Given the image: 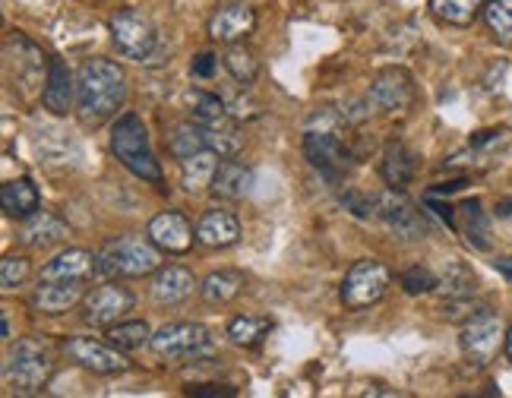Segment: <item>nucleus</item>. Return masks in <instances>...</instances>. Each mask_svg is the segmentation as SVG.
<instances>
[{
    "label": "nucleus",
    "instance_id": "1",
    "mask_svg": "<svg viewBox=\"0 0 512 398\" xmlns=\"http://www.w3.org/2000/svg\"><path fill=\"white\" fill-rule=\"evenodd\" d=\"M127 102V73L121 64L92 57L76 73V114L86 127H102Z\"/></svg>",
    "mask_w": 512,
    "mask_h": 398
},
{
    "label": "nucleus",
    "instance_id": "2",
    "mask_svg": "<svg viewBox=\"0 0 512 398\" xmlns=\"http://www.w3.org/2000/svg\"><path fill=\"white\" fill-rule=\"evenodd\" d=\"M111 152L133 177L146 184H162V165L152 152V139L140 114L127 111L117 117L111 127Z\"/></svg>",
    "mask_w": 512,
    "mask_h": 398
},
{
    "label": "nucleus",
    "instance_id": "3",
    "mask_svg": "<svg viewBox=\"0 0 512 398\" xmlns=\"http://www.w3.org/2000/svg\"><path fill=\"white\" fill-rule=\"evenodd\" d=\"M162 269V250L149 237L121 234L98 250V275L105 278H143Z\"/></svg>",
    "mask_w": 512,
    "mask_h": 398
},
{
    "label": "nucleus",
    "instance_id": "4",
    "mask_svg": "<svg viewBox=\"0 0 512 398\" xmlns=\"http://www.w3.org/2000/svg\"><path fill=\"white\" fill-rule=\"evenodd\" d=\"M4 376L19 395H38L54 376L51 348L42 342V338H23V342H16L10 348Z\"/></svg>",
    "mask_w": 512,
    "mask_h": 398
},
{
    "label": "nucleus",
    "instance_id": "5",
    "mask_svg": "<svg viewBox=\"0 0 512 398\" xmlns=\"http://www.w3.org/2000/svg\"><path fill=\"white\" fill-rule=\"evenodd\" d=\"M108 32L114 48L136 64H159L155 57L165 51L159 32H155L152 19L143 16L140 10H117L108 19Z\"/></svg>",
    "mask_w": 512,
    "mask_h": 398
},
{
    "label": "nucleus",
    "instance_id": "6",
    "mask_svg": "<svg viewBox=\"0 0 512 398\" xmlns=\"http://www.w3.org/2000/svg\"><path fill=\"white\" fill-rule=\"evenodd\" d=\"M503 323L494 310H475L462 323V332H459V345H462V354L471 367L484 370L487 364H494V357L500 354L503 348Z\"/></svg>",
    "mask_w": 512,
    "mask_h": 398
},
{
    "label": "nucleus",
    "instance_id": "7",
    "mask_svg": "<svg viewBox=\"0 0 512 398\" xmlns=\"http://www.w3.org/2000/svg\"><path fill=\"white\" fill-rule=\"evenodd\" d=\"M389 285H392V272L383 260H358L345 272L339 294L348 310H367L383 301Z\"/></svg>",
    "mask_w": 512,
    "mask_h": 398
},
{
    "label": "nucleus",
    "instance_id": "8",
    "mask_svg": "<svg viewBox=\"0 0 512 398\" xmlns=\"http://www.w3.org/2000/svg\"><path fill=\"white\" fill-rule=\"evenodd\" d=\"M304 155L329 184H342L345 174L358 162V152L345 143L342 133H320V130L304 133Z\"/></svg>",
    "mask_w": 512,
    "mask_h": 398
},
{
    "label": "nucleus",
    "instance_id": "9",
    "mask_svg": "<svg viewBox=\"0 0 512 398\" xmlns=\"http://www.w3.org/2000/svg\"><path fill=\"white\" fill-rule=\"evenodd\" d=\"M149 348L168 357V361H187V357H206L215 351L212 332L200 323H168L152 335Z\"/></svg>",
    "mask_w": 512,
    "mask_h": 398
},
{
    "label": "nucleus",
    "instance_id": "10",
    "mask_svg": "<svg viewBox=\"0 0 512 398\" xmlns=\"http://www.w3.org/2000/svg\"><path fill=\"white\" fill-rule=\"evenodd\" d=\"M377 218L399 237V241H424L427 237V218L415 209V203L402 190H386L377 196Z\"/></svg>",
    "mask_w": 512,
    "mask_h": 398
},
{
    "label": "nucleus",
    "instance_id": "11",
    "mask_svg": "<svg viewBox=\"0 0 512 398\" xmlns=\"http://www.w3.org/2000/svg\"><path fill=\"white\" fill-rule=\"evenodd\" d=\"M133 304H136V297L130 288L117 285V282H105V285H98L95 291L86 294L83 320L92 329H111L114 323H121L124 316L133 310Z\"/></svg>",
    "mask_w": 512,
    "mask_h": 398
},
{
    "label": "nucleus",
    "instance_id": "12",
    "mask_svg": "<svg viewBox=\"0 0 512 398\" xmlns=\"http://www.w3.org/2000/svg\"><path fill=\"white\" fill-rule=\"evenodd\" d=\"M367 98L383 114H405L411 102H415V79L402 67H386L373 76Z\"/></svg>",
    "mask_w": 512,
    "mask_h": 398
},
{
    "label": "nucleus",
    "instance_id": "13",
    "mask_svg": "<svg viewBox=\"0 0 512 398\" xmlns=\"http://www.w3.org/2000/svg\"><path fill=\"white\" fill-rule=\"evenodd\" d=\"M64 354L70 357L73 364H80L92 373H102V376H114V373H124L130 364L127 357L121 354V348H114L111 342L102 345L95 338H83V335H70L64 338Z\"/></svg>",
    "mask_w": 512,
    "mask_h": 398
},
{
    "label": "nucleus",
    "instance_id": "14",
    "mask_svg": "<svg viewBox=\"0 0 512 398\" xmlns=\"http://www.w3.org/2000/svg\"><path fill=\"white\" fill-rule=\"evenodd\" d=\"M146 237L149 241L159 247L162 253H174V256H181V253H187L190 247H193V241H196V228L187 222L184 218V212H174V209H168V212H159L149 222V228H146Z\"/></svg>",
    "mask_w": 512,
    "mask_h": 398
},
{
    "label": "nucleus",
    "instance_id": "15",
    "mask_svg": "<svg viewBox=\"0 0 512 398\" xmlns=\"http://www.w3.org/2000/svg\"><path fill=\"white\" fill-rule=\"evenodd\" d=\"M253 29H256V10L250 4L234 0V4H225L212 13L206 32L212 42H219V45H238L247 35H253Z\"/></svg>",
    "mask_w": 512,
    "mask_h": 398
},
{
    "label": "nucleus",
    "instance_id": "16",
    "mask_svg": "<svg viewBox=\"0 0 512 398\" xmlns=\"http://www.w3.org/2000/svg\"><path fill=\"white\" fill-rule=\"evenodd\" d=\"M196 288V278L190 269L184 266H162L152 272V282H149V297L159 307H174V304H184L187 297Z\"/></svg>",
    "mask_w": 512,
    "mask_h": 398
},
{
    "label": "nucleus",
    "instance_id": "17",
    "mask_svg": "<svg viewBox=\"0 0 512 398\" xmlns=\"http://www.w3.org/2000/svg\"><path fill=\"white\" fill-rule=\"evenodd\" d=\"M95 272H98V253L73 247L57 253L51 263L42 266V282H89Z\"/></svg>",
    "mask_w": 512,
    "mask_h": 398
},
{
    "label": "nucleus",
    "instance_id": "18",
    "mask_svg": "<svg viewBox=\"0 0 512 398\" xmlns=\"http://www.w3.org/2000/svg\"><path fill=\"white\" fill-rule=\"evenodd\" d=\"M238 237H241V222L228 209H209L196 222V244H203L209 250H225L231 244H238Z\"/></svg>",
    "mask_w": 512,
    "mask_h": 398
},
{
    "label": "nucleus",
    "instance_id": "19",
    "mask_svg": "<svg viewBox=\"0 0 512 398\" xmlns=\"http://www.w3.org/2000/svg\"><path fill=\"white\" fill-rule=\"evenodd\" d=\"M83 301H86V282H42L32 294V307L48 316H61Z\"/></svg>",
    "mask_w": 512,
    "mask_h": 398
},
{
    "label": "nucleus",
    "instance_id": "20",
    "mask_svg": "<svg viewBox=\"0 0 512 398\" xmlns=\"http://www.w3.org/2000/svg\"><path fill=\"white\" fill-rule=\"evenodd\" d=\"M73 95H76V79H73L70 67L61 61V57H51L48 73H45V92H42L45 108L57 117H64L73 108Z\"/></svg>",
    "mask_w": 512,
    "mask_h": 398
},
{
    "label": "nucleus",
    "instance_id": "21",
    "mask_svg": "<svg viewBox=\"0 0 512 398\" xmlns=\"http://www.w3.org/2000/svg\"><path fill=\"white\" fill-rule=\"evenodd\" d=\"M67 237H70V228L51 212L29 215L23 231H19V241H23L26 247H32V250H45V247H54V244H64Z\"/></svg>",
    "mask_w": 512,
    "mask_h": 398
},
{
    "label": "nucleus",
    "instance_id": "22",
    "mask_svg": "<svg viewBox=\"0 0 512 398\" xmlns=\"http://www.w3.org/2000/svg\"><path fill=\"white\" fill-rule=\"evenodd\" d=\"M209 190L222 199H244L253 190V168L244 162H234V158H222Z\"/></svg>",
    "mask_w": 512,
    "mask_h": 398
},
{
    "label": "nucleus",
    "instance_id": "23",
    "mask_svg": "<svg viewBox=\"0 0 512 398\" xmlns=\"http://www.w3.org/2000/svg\"><path fill=\"white\" fill-rule=\"evenodd\" d=\"M415 171H418V155L411 152L405 143H389L386 146L380 174H383V181L392 190H405L411 181H415Z\"/></svg>",
    "mask_w": 512,
    "mask_h": 398
},
{
    "label": "nucleus",
    "instance_id": "24",
    "mask_svg": "<svg viewBox=\"0 0 512 398\" xmlns=\"http://www.w3.org/2000/svg\"><path fill=\"white\" fill-rule=\"evenodd\" d=\"M0 206L10 218H29L42 209V196H38V187L29 177H16V181H7L0 187Z\"/></svg>",
    "mask_w": 512,
    "mask_h": 398
},
{
    "label": "nucleus",
    "instance_id": "25",
    "mask_svg": "<svg viewBox=\"0 0 512 398\" xmlns=\"http://www.w3.org/2000/svg\"><path fill=\"white\" fill-rule=\"evenodd\" d=\"M459 231L465 234V241L475 250H490L494 237H490V218L481 206V199H465L459 206Z\"/></svg>",
    "mask_w": 512,
    "mask_h": 398
},
{
    "label": "nucleus",
    "instance_id": "26",
    "mask_svg": "<svg viewBox=\"0 0 512 398\" xmlns=\"http://www.w3.org/2000/svg\"><path fill=\"white\" fill-rule=\"evenodd\" d=\"M219 152L212 149H203L190 158L181 162V187L193 196H200L206 187H212V177H215V168H219Z\"/></svg>",
    "mask_w": 512,
    "mask_h": 398
},
{
    "label": "nucleus",
    "instance_id": "27",
    "mask_svg": "<svg viewBox=\"0 0 512 398\" xmlns=\"http://www.w3.org/2000/svg\"><path fill=\"white\" fill-rule=\"evenodd\" d=\"M244 285H247L244 272H238V269H219V272H212V275L203 278L200 294H203L206 304L222 307V304H231L234 297L244 291Z\"/></svg>",
    "mask_w": 512,
    "mask_h": 398
},
{
    "label": "nucleus",
    "instance_id": "28",
    "mask_svg": "<svg viewBox=\"0 0 512 398\" xmlns=\"http://www.w3.org/2000/svg\"><path fill=\"white\" fill-rule=\"evenodd\" d=\"M490 0H430V13L446 26H471Z\"/></svg>",
    "mask_w": 512,
    "mask_h": 398
},
{
    "label": "nucleus",
    "instance_id": "29",
    "mask_svg": "<svg viewBox=\"0 0 512 398\" xmlns=\"http://www.w3.org/2000/svg\"><path fill=\"white\" fill-rule=\"evenodd\" d=\"M187 102H190V108H193V121L200 124V127L231 121V114H228L225 98H219V95L203 92V89H193V92L187 95Z\"/></svg>",
    "mask_w": 512,
    "mask_h": 398
},
{
    "label": "nucleus",
    "instance_id": "30",
    "mask_svg": "<svg viewBox=\"0 0 512 398\" xmlns=\"http://www.w3.org/2000/svg\"><path fill=\"white\" fill-rule=\"evenodd\" d=\"M440 285L449 297V310H459V307L471 304V294H475V275H471L462 263H449Z\"/></svg>",
    "mask_w": 512,
    "mask_h": 398
},
{
    "label": "nucleus",
    "instance_id": "31",
    "mask_svg": "<svg viewBox=\"0 0 512 398\" xmlns=\"http://www.w3.org/2000/svg\"><path fill=\"white\" fill-rule=\"evenodd\" d=\"M203 136H206V146L212 152H219L222 158H234L244 149V136L238 133V127H234V117L231 121H222V124L203 127Z\"/></svg>",
    "mask_w": 512,
    "mask_h": 398
},
{
    "label": "nucleus",
    "instance_id": "32",
    "mask_svg": "<svg viewBox=\"0 0 512 398\" xmlns=\"http://www.w3.org/2000/svg\"><path fill=\"white\" fill-rule=\"evenodd\" d=\"M272 329V323L266 320V316H234V320L228 323V338L234 345H244V348H253V345H260L266 332Z\"/></svg>",
    "mask_w": 512,
    "mask_h": 398
},
{
    "label": "nucleus",
    "instance_id": "33",
    "mask_svg": "<svg viewBox=\"0 0 512 398\" xmlns=\"http://www.w3.org/2000/svg\"><path fill=\"white\" fill-rule=\"evenodd\" d=\"M222 61H225V70L231 73L234 83H241V86H250L256 79V73H260V61H256V54L250 48H244L241 42L228 45Z\"/></svg>",
    "mask_w": 512,
    "mask_h": 398
},
{
    "label": "nucleus",
    "instance_id": "34",
    "mask_svg": "<svg viewBox=\"0 0 512 398\" xmlns=\"http://www.w3.org/2000/svg\"><path fill=\"white\" fill-rule=\"evenodd\" d=\"M203 149H209L206 146V136H203V127L200 124H177L174 130H171V136H168V152L174 155V158H190V155H196V152H203Z\"/></svg>",
    "mask_w": 512,
    "mask_h": 398
},
{
    "label": "nucleus",
    "instance_id": "35",
    "mask_svg": "<svg viewBox=\"0 0 512 398\" xmlns=\"http://www.w3.org/2000/svg\"><path fill=\"white\" fill-rule=\"evenodd\" d=\"M108 342L121 351H140L152 342V329L143 320H130V323H114L108 329Z\"/></svg>",
    "mask_w": 512,
    "mask_h": 398
},
{
    "label": "nucleus",
    "instance_id": "36",
    "mask_svg": "<svg viewBox=\"0 0 512 398\" xmlns=\"http://www.w3.org/2000/svg\"><path fill=\"white\" fill-rule=\"evenodd\" d=\"M484 23L500 45L512 48V0H490L484 7Z\"/></svg>",
    "mask_w": 512,
    "mask_h": 398
},
{
    "label": "nucleus",
    "instance_id": "37",
    "mask_svg": "<svg viewBox=\"0 0 512 398\" xmlns=\"http://www.w3.org/2000/svg\"><path fill=\"white\" fill-rule=\"evenodd\" d=\"M29 275H32V266L26 256H4V263H0V285H4V291L19 288Z\"/></svg>",
    "mask_w": 512,
    "mask_h": 398
},
{
    "label": "nucleus",
    "instance_id": "38",
    "mask_svg": "<svg viewBox=\"0 0 512 398\" xmlns=\"http://www.w3.org/2000/svg\"><path fill=\"white\" fill-rule=\"evenodd\" d=\"M402 288H405V294H430L433 288H440V278L427 266H408L402 272Z\"/></svg>",
    "mask_w": 512,
    "mask_h": 398
},
{
    "label": "nucleus",
    "instance_id": "39",
    "mask_svg": "<svg viewBox=\"0 0 512 398\" xmlns=\"http://www.w3.org/2000/svg\"><path fill=\"white\" fill-rule=\"evenodd\" d=\"M339 203H342L348 212L358 215V218H373V215H377V199H373V196H364L361 190H354V187H345V190L339 193Z\"/></svg>",
    "mask_w": 512,
    "mask_h": 398
},
{
    "label": "nucleus",
    "instance_id": "40",
    "mask_svg": "<svg viewBox=\"0 0 512 398\" xmlns=\"http://www.w3.org/2000/svg\"><path fill=\"white\" fill-rule=\"evenodd\" d=\"M424 206H427L433 215H437L446 228H452V231L459 228V215H456L459 209H452L449 203H443V196H430V193H427V196H424Z\"/></svg>",
    "mask_w": 512,
    "mask_h": 398
},
{
    "label": "nucleus",
    "instance_id": "41",
    "mask_svg": "<svg viewBox=\"0 0 512 398\" xmlns=\"http://www.w3.org/2000/svg\"><path fill=\"white\" fill-rule=\"evenodd\" d=\"M215 70H219V57H215L212 51H200L193 57V64H190V73L196 79H212Z\"/></svg>",
    "mask_w": 512,
    "mask_h": 398
},
{
    "label": "nucleus",
    "instance_id": "42",
    "mask_svg": "<svg viewBox=\"0 0 512 398\" xmlns=\"http://www.w3.org/2000/svg\"><path fill=\"white\" fill-rule=\"evenodd\" d=\"M187 395H193V398H231V395H238V389H234V386L209 383V386H190Z\"/></svg>",
    "mask_w": 512,
    "mask_h": 398
},
{
    "label": "nucleus",
    "instance_id": "43",
    "mask_svg": "<svg viewBox=\"0 0 512 398\" xmlns=\"http://www.w3.org/2000/svg\"><path fill=\"white\" fill-rule=\"evenodd\" d=\"M465 187H468L465 177H456V181H446V184L430 187L427 193H430V196H452V193H459V190H465Z\"/></svg>",
    "mask_w": 512,
    "mask_h": 398
},
{
    "label": "nucleus",
    "instance_id": "44",
    "mask_svg": "<svg viewBox=\"0 0 512 398\" xmlns=\"http://www.w3.org/2000/svg\"><path fill=\"white\" fill-rule=\"evenodd\" d=\"M494 269H497L500 275H506L509 282H512V256H500V260L494 263Z\"/></svg>",
    "mask_w": 512,
    "mask_h": 398
},
{
    "label": "nucleus",
    "instance_id": "45",
    "mask_svg": "<svg viewBox=\"0 0 512 398\" xmlns=\"http://www.w3.org/2000/svg\"><path fill=\"white\" fill-rule=\"evenodd\" d=\"M497 215L500 218H512V199H500V203H497Z\"/></svg>",
    "mask_w": 512,
    "mask_h": 398
},
{
    "label": "nucleus",
    "instance_id": "46",
    "mask_svg": "<svg viewBox=\"0 0 512 398\" xmlns=\"http://www.w3.org/2000/svg\"><path fill=\"white\" fill-rule=\"evenodd\" d=\"M0 332H4V338H10V320H7V313L0 316Z\"/></svg>",
    "mask_w": 512,
    "mask_h": 398
},
{
    "label": "nucleus",
    "instance_id": "47",
    "mask_svg": "<svg viewBox=\"0 0 512 398\" xmlns=\"http://www.w3.org/2000/svg\"><path fill=\"white\" fill-rule=\"evenodd\" d=\"M506 357H509V361H512V326L506 329Z\"/></svg>",
    "mask_w": 512,
    "mask_h": 398
}]
</instances>
